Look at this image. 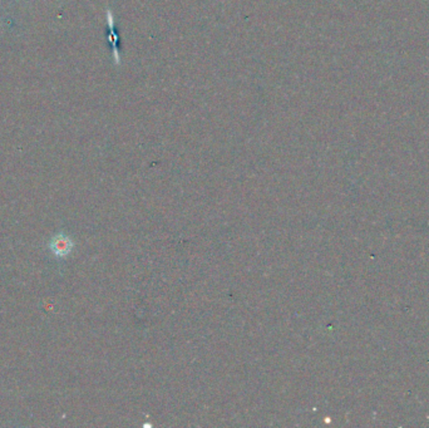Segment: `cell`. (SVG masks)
I'll list each match as a JSON object with an SVG mask.
<instances>
[{"label": "cell", "mask_w": 429, "mask_h": 428, "mask_svg": "<svg viewBox=\"0 0 429 428\" xmlns=\"http://www.w3.org/2000/svg\"><path fill=\"white\" fill-rule=\"evenodd\" d=\"M50 249L54 257L58 259H65L67 255L71 254L73 242L69 236L65 235L63 233H59L52 237L50 242Z\"/></svg>", "instance_id": "obj_1"}]
</instances>
